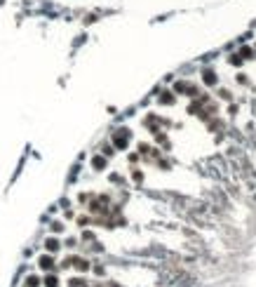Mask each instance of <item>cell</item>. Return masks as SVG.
Instances as JSON below:
<instances>
[{"label": "cell", "mask_w": 256, "mask_h": 287, "mask_svg": "<svg viewBox=\"0 0 256 287\" xmlns=\"http://www.w3.org/2000/svg\"><path fill=\"white\" fill-rule=\"evenodd\" d=\"M40 266H42V268H52V259H49V257H42V259H40Z\"/></svg>", "instance_id": "cell-1"}, {"label": "cell", "mask_w": 256, "mask_h": 287, "mask_svg": "<svg viewBox=\"0 0 256 287\" xmlns=\"http://www.w3.org/2000/svg\"><path fill=\"white\" fill-rule=\"evenodd\" d=\"M47 249H49V252H54V249H59V242H57V240H47Z\"/></svg>", "instance_id": "cell-2"}, {"label": "cell", "mask_w": 256, "mask_h": 287, "mask_svg": "<svg viewBox=\"0 0 256 287\" xmlns=\"http://www.w3.org/2000/svg\"><path fill=\"white\" fill-rule=\"evenodd\" d=\"M94 167H103V158H94Z\"/></svg>", "instance_id": "cell-6"}, {"label": "cell", "mask_w": 256, "mask_h": 287, "mask_svg": "<svg viewBox=\"0 0 256 287\" xmlns=\"http://www.w3.org/2000/svg\"><path fill=\"white\" fill-rule=\"evenodd\" d=\"M45 282H47V287H57V278H54V275H49Z\"/></svg>", "instance_id": "cell-3"}, {"label": "cell", "mask_w": 256, "mask_h": 287, "mask_svg": "<svg viewBox=\"0 0 256 287\" xmlns=\"http://www.w3.org/2000/svg\"><path fill=\"white\" fill-rule=\"evenodd\" d=\"M205 80H207V82H209V85H212V82H214V80H216V78H214V73H205Z\"/></svg>", "instance_id": "cell-5"}, {"label": "cell", "mask_w": 256, "mask_h": 287, "mask_svg": "<svg viewBox=\"0 0 256 287\" xmlns=\"http://www.w3.org/2000/svg\"><path fill=\"white\" fill-rule=\"evenodd\" d=\"M75 266L80 268V271H87V261H82V259H78V261H75Z\"/></svg>", "instance_id": "cell-4"}]
</instances>
